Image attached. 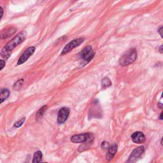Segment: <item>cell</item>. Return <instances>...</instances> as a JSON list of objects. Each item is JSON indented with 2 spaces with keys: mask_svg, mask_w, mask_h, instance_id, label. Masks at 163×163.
Returning a JSON list of instances; mask_svg holds the SVG:
<instances>
[{
  "mask_svg": "<svg viewBox=\"0 0 163 163\" xmlns=\"http://www.w3.org/2000/svg\"><path fill=\"white\" fill-rule=\"evenodd\" d=\"M35 49H36L35 47H33V46L28 48L19 58L17 61V65L23 64V63L26 62L28 59L32 55V54H34Z\"/></svg>",
  "mask_w": 163,
  "mask_h": 163,
  "instance_id": "6",
  "label": "cell"
},
{
  "mask_svg": "<svg viewBox=\"0 0 163 163\" xmlns=\"http://www.w3.org/2000/svg\"><path fill=\"white\" fill-rule=\"evenodd\" d=\"M159 118L160 119H162H162H163V112L161 113V114L160 115V117H159Z\"/></svg>",
  "mask_w": 163,
  "mask_h": 163,
  "instance_id": "23",
  "label": "cell"
},
{
  "mask_svg": "<svg viewBox=\"0 0 163 163\" xmlns=\"http://www.w3.org/2000/svg\"><path fill=\"white\" fill-rule=\"evenodd\" d=\"M93 139H94V136L92 134L90 133L75 135L71 138V142L74 144L92 143Z\"/></svg>",
  "mask_w": 163,
  "mask_h": 163,
  "instance_id": "3",
  "label": "cell"
},
{
  "mask_svg": "<svg viewBox=\"0 0 163 163\" xmlns=\"http://www.w3.org/2000/svg\"><path fill=\"white\" fill-rule=\"evenodd\" d=\"M25 120H26L25 117L22 118L21 119H20V120H19L18 121H17V122H16L14 124V126L15 127H17V128H18V127H20L22 125H23V124H24V122Z\"/></svg>",
  "mask_w": 163,
  "mask_h": 163,
  "instance_id": "17",
  "label": "cell"
},
{
  "mask_svg": "<svg viewBox=\"0 0 163 163\" xmlns=\"http://www.w3.org/2000/svg\"><path fill=\"white\" fill-rule=\"evenodd\" d=\"M5 66V61H4L3 60L0 61V70H2Z\"/></svg>",
  "mask_w": 163,
  "mask_h": 163,
  "instance_id": "19",
  "label": "cell"
},
{
  "mask_svg": "<svg viewBox=\"0 0 163 163\" xmlns=\"http://www.w3.org/2000/svg\"><path fill=\"white\" fill-rule=\"evenodd\" d=\"M117 145L114 144V145H111L110 147V148H108V152H107V154H106V160L108 161H110L111 160L113 159V158L114 157L115 155L116 154L117 152Z\"/></svg>",
  "mask_w": 163,
  "mask_h": 163,
  "instance_id": "10",
  "label": "cell"
},
{
  "mask_svg": "<svg viewBox=\"0 0 163 163\" xmlns=\"http://www.w3.org/2000/svg\"><path fill=\"white\" fill-rule=\"evenodd\" d=\"M144 147H139L136 148H135L132 153L130 155L129 157V163H135L137 159L142 156V154L144 153Z\"/></svg>",
  "mask_w": 163,
  "mask_h": 163,
  "instance_id": "8",
  "label": "cell"
},
{
  "mask_svg": "<svg viewBox=\"0 0 163 163\" xmlns=\"http://www.w3.org/2000/svg\"><path fill=\"white\" fill-rule=\"evenodd\" d=\"M44 163H48V162H44Z\"/></svg>",
  "mask_w": 163,
  "mask_h": 163,
  "instance_id": "26",
  "label": "cell"
},
{
  "mask_svg": "<svg viewBox=\"0 0 163 163\" xmlns=\"http://www.w3.org/2000/svg\"><path fill=\"white\" fill-rule=\"evenodd\" d=\"M161 145H163V137H162V139H161Z\"/></svg>",
  "mask_w": 163,
  "mask_h": 163,
  "instance_id": "24",
  "label": "cell"
},
{
  "mask_svg": "<svg viewBox=\"0 0 163 163\" xmlns=\"http://www.w3.org/2000/svg\"><path fill=\"white\" fill-rule=\"evenodd\" d=\"M137 58V51L135 49H130L126 51L119 59V64L122 66L133 63Z\"/></svg>",
  "mask_w": 163,
  "mask_h": 163,
  "instance_id": "2",
  "label": "cell"
},
{
  "mask_svg": "<svg viewBox=\"0 0 163 163\" xmlns=\"http://www.w3.org/2000/svg\"><path fill=\"white\" fill-rule=\"evenodd\" d=\"M17 29L15 28L14 27H11L8 29H6L5 31H2L1 32V38H7L10 36L14 35L15 32H16Z\"/></svg>",
  "mask_w": 163,
  "mask_h": 163,
  "instance_id": "11",
  "label": "cell"
},
{
  "mask_svg": "<svg viewBox=\"0 0 163 163\" xmlns=\"http://www.w3.org/2000/svg\"><path fill=\"white\" fill-rule=\"evenodd\" d=\"M42 152L41 151H37L35 153L33 156V159H32V163H40L42 158Z\"/></svg>",
  "mask_w": 163,
  "mask_h": 163,
  "instance_id": "13",
  "label": "cell"
},
{
  "mask_svg": "<svg viewBox=\"0 0 163 163\" xmlns=\"http://www.w3.org/2000/svg\"><path fill=\"white\" fill-rule=\"evenodd\" d=\"M0 12H1V16H0V19H2L3 15V10L2 6H0Z\"/></svg>",
  "mask_w": 163,
  "mask_h": 163,
  "instance_id": "21",
  "label": "cell"
},
{
  "mask_svg": "<svg viewBox=\"0 0 163 163\" xmlns=\"http://www.w3.org/2000/svg\"><path fill=\"white\" fill-rule=\"evenodd\" d=\"M84 38H79L77 39H75L72 41H71L70 42H69L68 44L64 47V49H62L61 53V55H64V54H66L67 53L70 52L71 50H72L73 49H74L75 48L77 47L78 46H79L81 43H82L84 42Z\"/></svg>",
  "mask_w": 163,
  "mask_h": 163,
  "instance_id": "5",
  "label": "cell"
},
{
  "mask_svg": "<svg viewBox=\"0 0 163 163\" xmlns=\"http://www.w3.org/2000/svg\"><path fill=\"white\" fill-rule=\"evenodd\" d=\"M159 51L161 53H163V45H162L159 48Z\"/></svg>",
  "mask_w": 163,
  "mask_h": 163,
  "instance_id": "22",
  "label": "cell"
},
{
  "mask_svg": "<svg viewBox=\"0 0 163 163\" xmlns=\"http://www.w3.org/2000/svg\"><path fill=\"white\" fill-rule=\"evenodd\" d=\"M10 91L7 89H2L0 92V98H1V103H3L10 96Z\"/></svg>",
  "mask_w": 163,
  "mask_h": 163,
  "instance_id": "12",
  "label": "cell"
},
{
  "mask_svg": "<svg viewBox=\"0 0 163 163\" xmlns=\"http://www.w3.org/2000/svg\"><path fill=\"white\" fill-rule=\"evenodd\" d=\"M111 145L108 144V142H103L102 144H101V147L104 149H108L110 148Z\"/></svg>",
  "mask_w": 163,
  "mask_h": 163,
  "instance_id": "18",
  "label": "cell"
},
{
  "mask_svg": "<svg viewBox=\"0 0 163 163\" xmlns=\"http://www.w3.org/2000/svg\"><path fill=\"white\" fill-rule=\"evenodd\" d=\"M70 110L67 107H63L59 110L58 114V122L59 124H63L66 121L70 115Z\"/></svg>",
  "mask_w": 163,
  "mask_h": 163,
  "instance_id": "7",
  "label": "cell"
},
{
  "mask_svg": "<svg viewBox=\"0 0 163 163\" xmlns=\"http://www.w3.org/2000/svg\"><path fill=\"white\" fill-rule=\"evenodd\" d=\"M111 85H112L111 80L108 78L105 77V78L103 79V80H101V86H102L103 88L105 89L107 88H109V87Z\"/></svg>",
  "mask_w": 163,
  "mask_h": 163,
  "instance_id": "14",
  "label": "cell"
},
{
  "mask_svg": "<svg viewBox=\"0 0 163 163\" xmlns=\"http://www.w3.org/2000/svg\"><path fill=\"white\" fill-rule=\"evenodd\" d=\"M133 142L135 144H143L145 141V136L141 131H136L131 135Z\"/></svg>",
  "mask_w": 163,
  "mask_h": 163,
  "instance_id": "9",
  "label": "cell"
},
{
  "mask_svg": "<svg viewBox=\"0 0 163 163\" xmlns=\"http://www.w3.org/2000/svg\"><path fill=\"white\" fill-rule=\"evenodd\" d=\"M95 52L93 51V49L91 46L88 45L85 47L79 54V58L84 60V61L89 62H90L93 58L94 57Z\"/></svg>",
  "mask_w": 163,
  "mask_h": 163,
  "instance_id": "4",
  "label": "cell"
},
{
  "mask_svg": "<svg viewBox=\"0 0 163 163\" xmlns=\"http://www.w3.org/2000/svg\"><path fill=\"white\" fill-rule=\"evenodd\" d=\"M23 82H24V79H23L17 80L14 85V89L15 90H19L21 88L22 85L23 84Z\"/></svg>",
  "mask_w": 163,
  "mask_h": 163,
  "instance_id": "16",
  "label": "cell"
},
{
  "mask_svg": "<svg viewBox=\"0 0 163 163\" xmlns=\"http://www.w3.org/2000/svg\"><path fill=\"white\" fill-rule=\"evenodd\" d=\"M161 97H163V92H162V96H161Z\"/></svg>",
  "mask_w": 163,
  "mask_h": 163,
  "instance_id": "25",
  "label": "cell"
},
{
  "mask_svg": "<svg viewBox=\"0 0 163 163\" xmlns=\"http://www.w3.org/2000/svg\"><path fill=\"white\" fill-rule=\"evenodd\" d=\"M158 32H159V35H161V36L163 38V26L159 28V29L158 30Z\"/></svg>",
  "mask_w": 163,
  "mask_h": 163,
  "instance_id": "20",
  "label": "cell"
},
{
  "mask_svg": "<svg viewBox=\"0 0 163 163\" xmlns=\"http://www.w3.org/2000/svg\"><path fill=\"white\" fill-rule=\"evenodd\" d=\"M26 38L24 32H21L8 42L1 51V56L4 59H8L12 54V51L20 43L23 42Z\"/></svg>",
  "mask_w": 163,
  "mask_h": 163,
  "instance_id": "1",
  "label": "cell"
},
{
  "mask_svg": "<svg viewBox=\"0 0 163 163\" xmlns=\"http://www.w3.org/2000/svg\"><path fill=\"white\" fill-rule=\"evenodd\" d=\"M47 109V105H45V106H43V107H41L40 109L37 112L36 117L37 118H41L43 117V115H44Z\"/></svg>",
  "mask_w": 163,
  "mask_h": 163,
  "instance_id": "15",
  "label": "cell"
}]
</instances>
